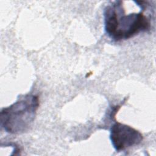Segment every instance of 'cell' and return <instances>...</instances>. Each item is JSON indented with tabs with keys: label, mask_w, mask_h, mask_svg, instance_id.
I'll return each mask as SVG.
<instances>
[{
	"label": "cell",
	"mask_w": 156,
	"mask_h": 156,
	"mask_svg": "<svg viewBox=\"0 0 156 156\" xmlns=\"http://www.w3.org/2000/svg\"><path fill=\"white\" fill-rule=\"evenodd\" d=\"M122 4L121 1H113L104 9V29L110 38L127 40L150 30V20L141 11L125 15Z\"/></svg>",
	"instance_id": "cell-1"
},
{
	"label": "cell",
	"mask_w": 156,
	"mask_h": 156,
	"mask_svg": "<svg viewBox=\"0 0 156 156\" xmlns=\"http://www.w3.org/2000/svg\"><path fill=\"white\" fill-rule=\"evenodd\" d=\"M39 107L37 95L26 94L1 111V126L9 133L19 134L26 132L35 118Z\"/></svg>",
	"instance_id": "cell-2"
},
{
	"label": "cell",
	"mask_w": 156,
	"mask_h": 156,
	"mask_svg": "<svg viewBox=\"0 0 156 156\" xmlns=\"http://www.w3.org/2000/svg\"><path fill=\"white\" fill-rule=\"evenodd\" d=\"M110 139L115 149L119 152L139 144L143 136L131 126L116 122L110 128Z\"/></svg>",
	"instance_id": "cell-3"
}]
</instances>
